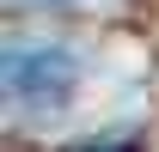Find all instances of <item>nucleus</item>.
I'll return each mask as SVG.
<instances>
[{
	"instance_id": "obj_1",
	"label": "nucleus",
	"mask_w": 159,
	"mask_h": 152,
	"mask_svg": "<svg viewBox=\"0 0 159 152\" xmlns=\"http://www.w3.org/2000/svg\"><path fill=\"white\" fill-rule=\"evenodd\" d=\"M6 97L31 116H55L67 110V97L80 91V61L55 43H12L6 49Z\"/></svg>"
}]
</instances>
